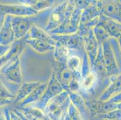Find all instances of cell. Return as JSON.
Listing matches in <instances>:
<instances>
[{
	"mask_svg": "<svg viewBox=\"0 0 121 120\" xmlns=\"http://www.w3.org/2000/svg\"><path fill=\"white\" fill-rule=\"evenodd\" d=\"M96 1H100V0H96Z\"/></svg>",
	"mask_w": 121,
	"mask_h": 120,
	"instance_id": "30",
	"label": "cell"
},
{
	"mask_svg": "<svg viewBox=\"0 0 121 120\" xmlns=\"http://www.w3.org/2000/svg\"><path fill=\"white\" fill-rule=\"evenodd\" d=\"M12 16L7 15L3 28L0 31V45H11L16 40L15 33L12 28Z\"/></svg>",
	"mask_w": 121,
	"mask_h": 120,
	"instance_id": "8",
	"label": "cell"
},
{
	"mask_svg": "<svg viewBox=\"0 0 121 120\" xmlns=\"http://www.w3.org/2000/svg\"><path fill=\"white\" fill-rule=\"evenodd\" d=\"M65 120H69V119L68 118H67V117H65Z\"/></svg>",
	"mask_w": 121,
	"mask_h": 120,
	"instance_id": "29",
	"label": "cell"
},
{
	"mask_svg": "<svg viewBox=\"0 0 121 120\" xmlns=\"http://www.w3.org/2000/svg\"><path fill=\"white\" fill-rule=\"evenodd\" d=\"M13 100H10V99H3V98H0V108L3 107L4 106L9 104L12 102Z\"/></svg>",
	"mask_w": 121,
	"mask_h": 120,
	"instance_id": "24",
	"label": "cell"
},
{
	"mask_svg": "<svg viewBox=\"0 0 121 120\" xmlns=\"http://www.w3.org/2000/svg\"><path fill=\"white\" fill-rule=\"evenodd\" d=\"M68 67L70 70L73 72H79L81 67V61L77 56H72L68 58Z\"/></svg>",
	"mask_w": 121,
	"mask_h": 120,
	"instance_id": "17",
	"label": "cell"
},
{
	"mask_svg": "<svg viewBox=\"0 0 121 120\" xmlns=\"http://www.w3.org/2000/svg\"><path fill=\"white\" fill-rule=\"evenodd\" d=\"M11 45H0V58L5 55L10 48Z\"/></svg>",
	"mask_w": 121,
	"mask_h": 120,
	"instance_id": "20",
	"label": "cell"
},
{
	"mask_svg": "<svg viewBox=\"0 0 121 120\" xmlns=\"http://www.w3.org/2000/svg\"><path fill=\"white\" fill-rule=\"evenodd\" d=\"M25 41L36 51L38 52L45 53L53 50L54 49V46L45 41L40 40L29 38L26 40Z\"/></svg>",
	"mask_w": 121,
	"mask_h": 120,
	"instance_id": "11",
	"label": "cell"
},
{
	"mask_svg": "<svg viewBox=\"0 0 121 120\" xmlns=\"http://www.w3.org/2000/svg\"><path fill=\"white\" fill-rule=\"evenodd\" d=\"M101 15V12L97 5V3L92 4L82 11L80 23L82 25L87 24L99 17Z\"/></svg>",
	"mask_w": 121,
	"mask_h": 120,
	"instance_id": "9",
	"label": "cell"
},
{
	"mask_svg": "<svg viewBox=\"0 0 121 120\" xmlns=\"http://www.w3.org/2000/svg\"><path fill=\"white\" fill-rule=\"evenodd\" d=\"M56 0H37L32 8L37 13L49 8L54 4Z\"/></svg>",
	"mask_w": 121,
	"mask_h": 120,
	"instance_id": "16",
	"label": "cell"
},
{
	"mask_svg": "<svg viewBox=\"0 0 121 120\" xmlns=\"http://www.w3.org/2000/svg\"><path fill=\"white\" fill-rule=\"evenodd\" d=\"M9 112L10 111L8 109L5 110L4 112L0 109V120H10Z\"/></svg>",
	"mask_w": 121,
	"mask_h": 120,
	"instance_id": "21",
	"label": "cell"
},
{
	"mask_svg": "<svg viewBox=\"0 0 121 120\" xmlns=\"http://www.w3.org/2000/svg\"><path fill=\"white\" fill-rule=\"evenodd\" d=\"M46 86H47L46 83H44V84L43 83V84L39 85L27 97L25 98L24 100L21 102V104H19V106H24L26 105L27 104H28L29 103L35 102L36 100H37L38 98L40 97V95L42 94V93L45 90Z\"/></svg>",
	"mask_w": 121,
	"mask_h": 120,
	"instance_id": "13",
	"label": "cell"
},
{
	"mask_svg": "<svg viewBox=\"0 0 121 120\" xmlns=\"http://www.w3.org/2000/svg\"><path fill=\"white\" fill-rule=\"evenodd\" d=\"M118 40V44H119V49L121 52V35L117 38Z\"/></svg>",
	"mask_w": 121,
	"mask_h": 120,
	"instance_id": "27",
	"label": "cell"
},
{
	"mask_svg": "<svg viewBox=\"0 0 121 120\" xmlns=\"http://www.w3.org/2000/svg\"><path fill=\"white\" fill-rule=\"evenodd\" d=\"M0 98L13 100L15 98V96L12 94L5 87L4 85L0 81Z\"/></svg>",
	"mask_w": 121,
	"mask_h": 120,
	"instance_id": "18",
	"label": "cell"
},
{
	"mask_svg": "<svg viewBox=\"0 0 121 120\" xmlns=\"http://www.w3.org/2000/svg\"><path fill=\"white\" fill-rule=\"evenodd\" d=\"M74 7L69 1L57 6L51 13L46 27L47 31L56 29L71 16Z\"/></svg>",
	"mask_w": 121,
	"mask_h": 120,
	"instance_id": "2",
	"label": "cell"
},
{
	"mask_svg": "<svg viewBox=\"0 0 121 120\" xmlns=\"http://www.w3.org/2000/svg\"><path fill=\"white\" fill-rule=\"evenodd\" d=\"M57 51L56 52V55L58 56L59 59H65L67 58L69 55V51H68V48L66 46L61 45L60 48L57 49Z\"/></svg>",
	"mask_w": 121,
	"mask_h": 120,
	"instance_id": "19",
	"label": "cell"
},
{
	"mask_svg": "<svg viewBox=\"0 0 121 120\" xmlns=\"http://www.w3.org/2000/svg\"><path fill=\"white\" fill-rule=\"evenodd\" d=\"M40 85V82H31V83H24L22 85L19 92H17V95L15 97V102L16 103L21 102L26 97L28 96L30 94Z\"/></svg>",
	"mask_w": 121,
	"mask_h": 120,
	"instance_id": "10",
	"label": "cell"
},
{
	"mask_svg": "<svg viewBox=\"0 0 121 120\" xmlns=\"http://www.w3.org/2000/svg\"><path fill=\"white\" fill-rule=\"evenodd\" d=\"M5 17H6V16H4V15L0 14V31L3 28L4 22H5Z\"/></svg>",
	"mask_w": 121,
	"mask_h": 120,
	"instance_id": "26",
	"label": "cell"
},
{
	"mask_svg": "<svg viewBox=\"0 0 121 120\" xmlns=\"http://www.w3.org/2000/svg\"><path fill=\"white\" fill-rule=\"evenodd\" d=\"M31 7L23 4H4L0 3V14L4 16H30L37 14Z\"/></svg>",
	"mask_w": 121,
	"mask_h": 120,
	"instance_id": "5",
	"label": "cell"
},
{
	"mask_svg": "<svg viewBox=\"0 0 121 120\" xmlns=\"http://www.w3.org/2000/svg\"><path fill=\"white\" fill-rule=\"evenodd\" d=\"M74 8L84 10L92 4H96V0H69Z\"/></svg>",
	"mask_w": 121,
	"mask_h": 120,
	"instance_id": "15",
	"label": "cell"
},
{
	"mask_svg": "<svg viewBox=\"0 0 121 120\" xmlns=\"http://www.w3.org/2000/svg\"><path fill=\"white\" fill-rule=\"evenodd\" d=\"M98 23L101 24L111 37L117 38L121 35V23L103 14H101L99 16Z\"/></svg>",
	"mask_w": 121,
	"mask_h": 120,
	"instance_id": "7",
	"label": "cell"
},
{
	"mask_svg": "<svg viewBox=\"0 0 121 120\" xmlns=\"http://www.w3.org/2000/svg\"><path fill=\"white\" fill-rule=\"evenodd\" d=\"M66 97V94L62 93L48 103L45 112L49 119L51 120H63L64 118L65 119L69 106V99Z\"/></svg>",
	"mask_w": 121,
	"mask_h": 120,
	"instance_id": "1",
	"label": "cell"
},
{
	"mask_svg": "<svg viewBox=\"0 0 121 120\" xmlns=\"http://www.w3.org/2000/svg\"><path fill=\"white\" fill-rule=\"evenodd\" d=\"M108 101L112 102V103H116V104L121 103V91L116 95H113L112 97L109 99Z\"/></svg>",
	"mask_w": 121,
	"mask_h": 120,
	"instance_id": "22",
	"label": "cell"
},
{
	"mask_svg": "<svg viewBox=\"0 0 121 120\" xmlns=\"http://www.w3.org/2000/svg\"><path fill=\"white\" fill-rule=\"evenodd\" d=\"M97 5L101 14L121 23V4L116 0H100Z\"/></svg>",
	"mask_w": 121,
	"mask_h": 120,
	"instance_id": "6",
	"label": "cell"
},
{
	"mask_svg": "<svg viewBox=\"0 0 121 120\" xmlns=\"http://www.w3.org/2000/svg\"><path fill=\"white\" fill-rule=\"evenodd\" d=\"M29 32V35L30 36L31 38L43 40L53 46H54L56 44L54 38L50 37L45 31H44L43 30L39 28L35 25H33L31 27Z\"/></svg>",
	"mask_w": 121,
	"mask_h": 120,
	"instance_id": "12",
	"label": "cell"
},
{
	"mask_svg": "<svg viewBox=\"0 0 121 120\" xmlns=\"http://www.w3.org/2000/svg\"><path fill=\"white\" fill-rule=\"evenodd\" d=\"M19 1L21 4L32 7L36 4L37 0H19Z\"/></svg>",
	"mask_w": 121,
	"mask_h": 120,
	"instance_id": "23",
	"label": "cell"
},
{
	"mask_svg": "<svg viewBox=\"0 0 121 120\" xmlns=\"http://www.w3.org/2000/svg\"><path fill=\"white\" fill-rule=\"evenodd\" d=\"M97 79V75L94 72H91L86 74L82 80L81 85L82 87L85 90H89L93 87L95 82Z\"/></svg>",
	"mask_w": 121,
	"mask_h": 120,
	"instance_id": "14",
	"label": "cell"
},
{
	"mask_svg": "<svg viewBox=\"0 0 121 120\" xmlns=\"http://www.w3.org/2000/svg\"><path fill=\"white\" fill-rule=\"evenodd\" d=\"M7 61L6 58H5L4 56H3L2 58H0V77H1V70L2 67H3V66L5 64L7 63Z\"/></svg>",
	"mask_w": 121,
	"mask_h": 120,
	"instance_id": "25",
	"label": "cell"
},
{
	"mask_svg": "<svg viewBox=\"0 0 121 120\" xmlns=\"http://www.w3.org/2000/svg\"><path fill=\"white\" fill-rule=\"evenodd\" d=\"M19 54L10 59L2 67L1 73L6 80L9 82L19 83L22 81Z\"/></svg>",
	"mask_w": 121,
	"mask_h": 120,
	"instance_id": "4",
	"label": "cell"
},
{
	"mask_svg": "<svg viewBox=\"0 0 121 120\" xmlns=\"http://www.w3.org/2000/svg\"><path fill=\"white\" fill-rule=\"evenodd\" d=\"M36 21L37 19L35 17V15L30 16H12L11 22L16 40H18L24 37Z\"/></svg>",
	"mask_w": 121,
	"mask_h": 120,
	"instance_id": "3",
	"label": "cell"
},
{
	"mask_svg": "<svg viewBox=\"0 0 121 120\" xmlns=\"http://www.w3.org/2000/svg\"><path fill=\"white\" fill-rule=\"evenodd\" d=\"M116 1L118 2V3H119L120 4H121V0H116Z\"/></svg>",
	"mask_w": 121,
	"mask_h": 120,
	"instance_id": "28",
	"label": "cell"
}]
</instances>
